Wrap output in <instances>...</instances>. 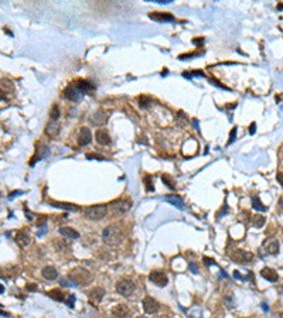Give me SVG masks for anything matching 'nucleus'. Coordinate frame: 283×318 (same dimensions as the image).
<instances>
[{
  "instance_id": "obj_25",
  "label": "nucleus",
  "mask_w": 283,
  "mask_h": 318,
  "mask_svg": "<svg viewBox=\"0 0 283 318\" xmlns=\"http://www.w3.org/2000/svg\"><path fill=\"white\" fill-rule=\"evenodd\" d=\"M47 295H48V297H51L52 300H55V301H65V294L60 290V288H54V290L48 291Z\"/></svg>"
},
{
  "instance_id": "obj_38",
  "label": "nucleus",
  "mask_w": 283,
  "mask_h": 318,
  "mask_svg": "<svg viewBox=\"0 0 283 318\" xmlns=\"http://www.w3.org/2000/svg\"><path fill=\"white\" fill-rule=\"evenodd\" d=\"M38 228H40V231H38L37 236H38V238H42V236H44V235H46V233H47V231H48V228H47V225L38 226Z\"/></svg>"
},
{
  "instance_id": "obj_37",
  "label": "nucleus",
  "mask_w": 283,
  "mask_h": 318,
  "mask_svg": "<svg viewBox=\"0 0 283 318\" xmlns=\"http://www.w3.org/2000/svg\"><path fill=\"white\" fill-rule=\"evenodd\" d=\"M200 54L198 52H193V54H184V55H180L178 58H180L181 61H184V60H190V58H193V57H198Z\"/></svg>"
},
{
  "instance_id": "obj_13",
  "label": "nucleus",
  "mask_w": 283,
  "mask_h": 318,
  "mask_svg": "<svg viewBox=\"0 0 283 318\" xmlns=\"http://www.w3.org/2000/svg\"><path fill=\"white\" fill-rule=\"evenodd\" d=\"M103 295H105V290H103L102 287H95V288H92V290L89 291L88 297L92 304H99L102 301Z\"/></svg>"
},
{
  "instance_id": "obj_42",
  "label": "nucleus",
  "mask_w": 283,
  "mask_h": 318,
  "mask_svg": "<svg viewBox=\"0 0 283 318\" xmlns=\"http://www.w3.org/2000/svg\"><path fill=\"white\" fill-rule=\"evenodd\" d=\"M204 264H205V266H214L215 262H214V259L207 257V256H205V257H204Z\"/></svg>"
},
{
  "instance_id": "obj_17",
  "label": "nucleus",
  "mask_w": 283,
  "mask_h": 318,
  "mask_svg": "<svg viewBox=\"0 0 283 318\" xmlns=\"http://www.w3.org/2000/svg\"><path fill=\"white\" fill-rule=\"evenodd\" d=\"M41 276L46 279V280H55L58 277V272L54 266H46V267L41 270Z\"/></svg>"
},
{
  "instance_id": "obj_12",
  "label": "nucleus",
  "mask_w": 283,
  "mask_h": 318,
  "mask_svg": "<svg viewBox=\"0 0 283 318\" xmlns=\"http://www.w3.org/2000/svg\"><path fill=\"white\" fill-rule=\"evenodd\" d=\"M91 140H92L91 130L88 127H82V129L79 130V134H78V144L81 147H84V146L91 143Z\"/></svg>"
},
{
  "instance_id": "obj_53",
  "label": "nucleus",
  "mask_w": 283,
  "mask_h": 318,
  "mask_svg": "<svg viewBox=\"0 0 283 318\" xmlns=\"http://www.w3.org/2000/svg\"><path fill=\"white\" fill-rule=\"evenodd\" d=\"M219 273H221L219 276H222L224 279H228V274H227V273H225V270H222V269H221V272H219Z\"/></svg>"
},
{
  "instance_id": "obj_49",
  "label": "nucleus",
  "mask_w": 283,
  "mask_h": 318,
  "mask_svg": "<svg viewBox=\"0 0 283 318\" xmlns=\"http://www.w3.org/2000/svg\"><path fill=\"white\" fill-rule=\"evenodd\" d=\"M256 132V123H252L251 125V127H249V133L251 134H253Z\"/></svg>"
},
{
  "instance_id": "obj_40",
  "label": "nucleus",
  "mask_w": 283,
  "mask_h": 318,
  "mask_svg": "<svg viewBox=\"0 0 283 318\" xmlns=\"http://www.w3.org/2000/svg\"><path fill=\"white\" fill-rule=\"evenodd\" d=\"M86 158H89V160H99V161H102V160H105L103 157L98 156V154H86Z\"/></svg>"
},
{
  "instance_id": "obj_28",
  "label": "nucleus",
  "mask_w": 283,
  "mask_h": 318,
  "mask_svg": "<svg viewBox=\"0 0 283 318\" xmlns=\"http://www.w3.org/2000/svg\"><path fill=\"white\" fill-rule=\"evenodd\" d=\"M153 103V101H152V98H149V96H140L139 98V106L142 108V109H147L149 106Z\"/></svg>"
},
{
  "instance_id": "obj_8",
  "label": "nucleus",
  "mask_w": 283,
  "mask_h": 318,
  "mask_svg": "<svg viewBox=\"0 0 283 318\" xmlns=\"http://www.w3.org/2000/svg\"><path fill=\"white\" fill-rule=\"evenodd\" d=\"M149 279H150V281H153L154 284L159 286V287L167 286V283H168L167 274L164 272H152L150 273V276H149Z\"/></svg>"
},
{
  "instance_id": "obj_31",
  "label": "nucleus",
  "mask_w": 283,
  "mask_h": 318,
  "mask_svg": "<svg viewBox=\"0 0 283 318\" xmlns=\"http://www.w3.org/2000/svg\"><path fill=\"white\" fill-rule=\"evenodd\" d=\"M252 223L255 225V228H262L265 223V217H260V215H255L252 218Z\"/></svg>"
},
{
  "instance_id": "obj_58",
  "label": "nucleus",
  "mask_w": 283,
  "mask_h": 318,
  "mask_svg": "<svg viewBox=\"0 0 283 318\" xmlns=\"http://www.w3.org/2000/svg\"><path fill=\"white\" fill-rule=\"evenodd\" d=\"M0 315H3V317H9V314L5 313V311H0Z\"/></svg>"
},
{
  "instance_id": "obj_32",
  "label": "nucleus",
  "mask_w": 283,
  "mask_h": 318,
  "mask_svg": "<svg viewBox=\"0 0 283 318\" xmlns=\"http://www.w3.org/2000/svg\"><path fill=\"white\" fill-rule=\"evenodd\" d=\"M144 187H146V191H147V192L154 191V185H153V182H152V177H150V175H146V177H144Z\"/></svg>"
},
{
  "instance_id": "obj_3",
  "label": "nucleus",
  "mask_w": 283,
  "mask_h": 318,
  "mask_svg": "<svg viewBox=\"0 0 283 318\" xmlns=\"http://www.w3.org/2000/svg\"><path fill=\"white\" fill-rule=\"evenodd\" d=\"M71 279V280L74 281L75 284L78 286V284H86V283H89V281L92 280V276H91V273L88 272V270H85V269L82 267H75L72 269L70 272V276H68Z\"/></svg>"
},
{
  "instance_id": "obj_21",
  "label": "nucleus",
  "mask_w": 283,
  "mask_h": 318,
  "mask_svg": "<svg viewBox=\"0 0 283 318\" xmlns=\"http://www.w3.org/2000/svg\"><path fill=\"white\" fill-rule=\"evenodd\" d=\"M149 17L152 20H156V21H173L174 17L168 13H162V11H156V13H150Z\"/></svg>"
},
{
  "instance_id": "obj_24",
  "label": "nucleus",
  "mask_w": 283,
  "mask_h": 318,
  "mask_svg": "<svg viewBox=\"0 0 283 318\" xmlns=\"http://www.w3.org/2000/svg\"><path fill=\"white\" fill-rule=\"evenodd\" d=\"M50 205L55 208H60V209H65V211H78V207L74 205V204H68V202H58V201H50Z\"/></svg>"
},
{
  "instance_id": "obj_35",
  "label": "nucleus",
  "mask_w": 283,
  "mask_h": 318,
  "mask_svg": "<svg viewBox=\"0 0 283 318\" xmlns=\"http://www.w3.org/2000/svg\"><path fill=\"white\" fill-rule=\"evenodd\" d=\"M235 139H237V127H234L231 132V134H229V140H228V146L231 143H234L235 142Z\"/></svg>"
},
{
  "instance_id": "obj_22",
  "label": "nucleus",
  "mask_w": 283,
  "mask_h": 318,
  "mask_svg": "<svg viewBox=\"0 0 283 318\" xmlns=\"http://www.w3.org/2000/svg\"><path fill=\"white\" fill-rule=\"evenodd\" d=\"M58 133H60V125L57 122H52L51 120L46 126V134L50 136V137H55V136H58Z\"/></svg>"
},
{
  "instance_id": "obj_9",
  "label": "nucleus",
  "mask_w": 283,
  "mask_h": 318,
  "mask_svg": "<svg viewBox=\"0 0 283 318\" xmlns=\"http://www.w3.org/2000/svg\"><path fill=\"white\" fill-rule=\"evenodd\" d=\"M14 240H16V243L19 245V246L26 248V246L30 245L31 238H30V233H28L27 229H20V231L16 233V236H14Z\"/></svg>"
},
{
  "instance_id": "obj_29",
  "label": "nucleus",
  "mask_w": 283,
  "mask_h": 318,
  "mask_svg": "<svg viewBox=\"0 0 283 318\" xmlns=\"http://www.w3.org/2000/svg\"><path fill=\"white\" fill-rule=\"evenodd\" d=\"M162 181H163V184H166L170 189H174V188H176V184H174V181H173V178L168 174H163L162 175Z\"/></svg>"
},
{
  "instance_id": "obj_7",
  "label": "nucleus",
  "mask_w": 283,
  "mask_h": 318,
  "mask_svg": "<svg viewBox=\"0 0 283 318\" xmlns=\"http://www.w3.org/2000/svg\"><path fill=\"white\" fill-rule=\"evenodd\" d=\"M143 310L146 314H156L160 310V304L152 297H144L143 298Z\"/></svg>"
},
{
  "instance_id": "obj_26",
  "label": "nucleus",
  "mask_w": 283,
  "mask_h": 318,
  "mask_svg": "<svg viewBox=\"0 0 283 318\" xmlns=\"http://www.w3.org/2000/svg\"><path fill=\"white\" fill-rule=\"evenodd\" d=\"M54 246L58 252H62V250H68L70 249V243L65 239H55L54 240Z\"/></svg>"
},
{
  "instance_id": "obj_15",
  "label": "nucleus",
  "mask_w": 283,
  "mask_h": 318,
  "mask_svg": "<svg viewBox=\"0 0 283 318\" xmlns=\"http://www.w3.org/2000/svg\"><path fill=\"white\" fill-rule=\"evenodd\" d=\"M77 86H78V89L82 92V95H85V93H91L95 89V85H93L92 82H89V81H85V79H78L77 81Z\"/></svg>"
},
{
  "instance_id": "obj_10",
  "label": "nucleus",
  "mask_w": 283,
  "mask_h": 318,
  "mask_svg": "<svg viewBox=\"0 0 283 318\" xmlns=\"http://www.w3.org/2000/svg\"><path fill=\"white\" fill-rule=\"evenodd\" d=\"M132 207V204L129 201H125V199H121V201H115V202L111 204V209L115 214H125Z\"/></svg>"
},
{
  "instance_id": "obj_5",
  "label": "nucleus",
  "mask_w": 283,
  "mask_h": 318,
  "mask_svg": "<svg viewBox=\"0 0 283 318\" xmlns=\"http://www.w3.org/2000/svg\"><path fill=\"white\" fill-rule=\"evenodd\" d=\"M62 93H64L65 99L72 101V102H79V101H81V98L84 96L82 92L78 89L77 83H71V85H68V86L64 89V92H62Z\"/></svg>"
},
{
  "instance_id": "obj_44",
  "label": "nucleus",
  "mask_w": 283,
  "mask_h": 318,
  "mask_svg": "<svg viewBox=\"0 0 283 318\" xmlns=\"http://www.w3.org/2000/svg\"><path fill=\"white\" fill-rule=\"evenodd\" d=\"M234 277H235L237 280H242V281H245V276H241V274H239V272H238V270H235V272H234Z\"/></svg>"
},
{
  "instance_id": "obj_4",
  "label": "nucleus",
  "mask_w": 283,
  "mask_h": 318,
  "mask_svg": "<svg viewBox=\"0 0 283 318\" xmlns=\"http://www.w3.org/2000/svg\"><path fill=\"white\" fill-rule=\"evenodd\" d=\"M116 291L123 297H130L135 293V283L129 279H122L116 283Z\"/></svg>"
},
{
  "instance_id": "obj_59",
  "label": "nucleus",
  "mask_w": 283,
  "mask_h": 318,
  "mask_svg": "<svg viewBox=\"0 0 283 318\" xmlns=\"http://www.w3.org/2000/svg\"><path fill=\"white\" fill-rule=\"evenodd\" d=\"M278 10H283V5H279L278 6Z\"/></svg>"
},
{
  "instance_id": "obj_52",
  "label": "nucleus",
  "mask_w": 283,
  "mask_h": 318,
  "mask_svg": "<svg viewBox=\"0 0 283 318\" xmlns=\"http://www.w3.org/2000/svg\"><path fill=\"white\" fill-rule=\"evenodd\" d=\"M26 215H27V217H26V218H27L28 221H33V218H34V217H33V214H31V212H28L27 209H26Z\"/></svg>"
},
{
  "instance_id": "obj_11",
  "label": "nucleus",
  "mask_w": 283,
  "mask_h": 318,
  "mask_svg": "<svg viewBox=\"0 0 283 318\" xmlns=\"http://www.w3.org/2000/svg\"><path fill=\"white\" fill-rule=\"evenodd\" d=\"M262 250L266 254H276L279 252V242L276 239H266L262 245Z\"/></svg>"
},
{
  "instance_id": "obj_14",
  "label": "nucleus",
  "mask_w": 283,
  "mask_h": 318,
  "mask_svg": "<svg viewBox=\"0 0 283 318\" xmlns=\"http://www.w3.org/2000/svg\"><path fill=\"white\" fill-rule=\"evenodd\" d=\"M95 137H96V142L101 144V146H108V144H111V136H109V133H108L106 129L96 130Z\"/></svg>"
},
{
  "instance_id": "obj_45",
  "label": "nucleus",
  "mask_w": 283,
  "mask_h": 318,
  "mask_svg": "<svg viewBox=\"0 0 283 318\" xmlns=\"http://www.w3.org/2000/svg\"><path fill=\"white\" fill-rule=\"evenodd\" d=\"M276 180H278V182L283 187V173H278V174H276Z\"/></svg>"
},
{
  "instance_id": "obj_47",
  "label": "nucleus",
  "mask_w": 283,
  "mask_h": 318,
  "mask_svg": "<svg viewBox=\"0 0 283 318\" xmlns=\"http://www.w3.org/2000/svg\"><path fill=\"white\" fill-rule=\"evenodd\" d=\"M191 75H194V76H203V78L205 76V74L203 72V71H194V72H193Z\"/></svg>"
},
{
  "instance_id": "obj_16",
  "label": "nucleus",
  "mask_w": 283,
  "mask_h": 318,
  "mask_svg": "<svg viewBox=\"0 0 283 318\" xmlns=\"http://www.w3.org/2000/svg\"><path fill=\"white\" fill-rule=\"evenodd\" d=\"M58 232L67 239H78L79 238V232L75 231L74 228H70V226H62L58 229Z\"/></svg>"
},
{
  "instance_id": "obj_34",
  "label": "nucleus",
  "mask_w": 283,
  "mask_h": 318,
  "mask_svg": "<svg viewBox=\"0 0 283 318\" xmlns=\"http://www.w3.org/2000/svg\"><path fill=\"white\" fill-rule=\"evenodd\" d=\"M225 303H227L228 308H235V300H234L232 295H227L225 297Z\"/></svg>"
},
{
  "instance_id": "obj_55",
  "label": "nucleus",
  "mask_w": 283,
  "mask_h": 318,
  "mask_svg": "<svg viewBox=\"0 0 283 318\" xmlns=\"http://www.w3.org/2000/svg\"><path fill=\"white\" fill-rule=\"evenodd\" d=\"M262 310H263V311H269V307H268V304H262Z\"/></svg>"
},
{
  "instance_id": "obj_30",
  "label": "nucleus",
  "mask_w": 283,
  "mask_h": 318,
  "mask_svg": "<svg viewBox=\"0 0 283 318\" xmlns=\"http://www.w3.org/2000/svg\"><path fill=\"white\" fill-rule=\"evenodd\" d=\"M60 108H58V105H54L52 106L51 112H50V117H51L52 122H57L58 120V117H60Z\"/></svg>"
},
{
  "instance_id": "obj_2",
  "label": "nucleus",
  "mask_w": 283,
  "mask_h": 318,
  "mask_svg": "<svg viewBox=\"0 0 283 318\" xmlns=\"http://www.w3.org/2000/svg\"><path fill=\"white\" fill-rule=\"evenodd\" d=\"M108 212H109V208L106 205H92L84 211V217L91 221H101L108 215Z\"/></svg>"
},
{
  "instance_id": "obj_39",
  "label": "nucleus",
  "mask_w": 283,
  "mask_h": 318,
  "mask_svg": "<svg viewBox=\"0 0 283 318\" xmlns=\"http://www.w3.org/2000/svg\"><path fill=\"white\" fill-rule=\"evenodd\" d=\"M67 304H68V307H70V308H74V304H75V295H72V294L68 295Z\"/></svg>"
},
{
  "instance_id": "obj_1",
  "label": "nucleus",
  "mask_w": 283,
  "mask_h": 318,
  "mask_svg": "<svg viewBox=\"0 0 283 318\" xmlns=\"http://www.w3.org/2000/svg\"><path fill=\"white\" fill-rule=\"evenodd\" d=\"M102 239L106 245L116 246L123 239V232L119 228V225H109L102 231Z\"/></svg>"
},
{
  "instance_id": "obj_48",
  "label": "nucleus",
  "mask_w": 283,
  "mask_h": 318,
  "mask_svg": "<svg viewBox=\"0 0 283 318\" xmlns=\"http://www.w3.org/2000/svg\"><path fill=\"white\" fill-rule=\"evenodd\" d=\"M156 3H159V5H168V3H171V0H154Z\"/></svg>"
},
{
  "instance_id": "obj_23",
  "label": "nucleus",
  "mask_w": 283,
  "mask_h": 318,
  "mask_svg": "<svg viewBox=\"0 0 283 318\" xmlns=\"http://www.w3.org/2000/svg\"><path fill=\"white\" fill-rule=\"evenodd\" d=\"M48 153H50L48 147H47V146H44V144H41V146L37 148V153H36V156L33 157L31 166H34V164H36V161H38V160H41V158L47 157V156H48Z\"/></svg>"
},
{
  "instance_id": "obj_6",
  "label": "nucleus",
  "mask_w": 283,
  "mask_h": 318,
  "mask_svg": "<svg viewBox=\"0 0 283 318\" xmlns=\"http://www.w3.org/2000/svg\"><path fill=\"white\" fill-rule=\"evenodd\" d=\"M229 256L235 263H251L252 259H253V254L251 252L242 249H235Z\"/></svg>"
},
{
  "instance_id": "obj_19",
  "label": "nucleus",
  "mask_w": 283,
  "mask_h": 318,
  "mask_svg": "<svg viewBox=\"0 0 283 318\" xmlns=\"http://www.w3.org/2000/svg\"><path fill=\"white\" fill-rule=\"evenodd\" d=\"M260 276L263 277L265 280L270 281V283H275V281H278V273L275 272L273 269L270 267H265L260 270Z\"/></svg>"
},
{
  "instance_id": "obj_36",
  "label": "nucleus",
  "mask_w": 283,
  "mask_h": 318,
  "mask_svg": "<svg viewBox=\"0 0 283 318\" xmlns=\"http://www.w3.org/2000/svg\"><path fill=\"white\" fill-rule=\"evenodd\" d=\"M188 269H190L191 273H194V274H198V266H197L194 262H190V263H188Z\"/></svg>"
},
{
  "instance_id": "obj_41",
  "label": "nucleus",
  "mask_w": 283,
  "mask_h": 318,
  "mask_svg": "<svg viewBox=\"0 0 283 318\" xmlns=\"http://www.w3.org/2000/svg\"><path fill=\"white\" fill-rule=\"evenodd\" d=\"M209 82L212 83V85H215V86H218V88H221V89H225V91H229V88H227V86H224L222 83H219V82H217L215 79H209Z\"/></svg>"
},
{
  "instance_id": "obj_54",
  "label": "nucleus",
  "mask_w": 283,
  "mask_h": 318,
  "mask_svg": "<svg viewBox=\"0 0 283 318\" xmlns=\"http://www.w3.org/2000/svg\"><path fill=\"white\" fill-rule=\"evenodd\" d=\"M183 76H184V78H187V79H191V76H193V75H191L190 72H184V74H183Z\"/></svg>"
},
{
  "instance_id": "obj_56",
  "label": "nucleus",
  "mask_w": 283,
  "mask_h": 318,
  "mask_svg": "<svg viewBox=\"0 0 283 318\" xmlns=\"http://www.w3.org/2000/svg\"><path fill=\"white\" fill-rule=\"evenodd\" d=\"M193 125H194L195 129H198V122H197V119H193Z\"/></svg>"
},
{
  "instance_id": "obj_50",
  "label": "nucleus",
  "mask_w": 283,
  "mask_h": 318,
  "mask_svg": "<svg viewBox=\"0 0 283 318\" xmlns=\"http://www.w3.org/2000/svg\"><path fill=\"white\" fill-rule=\"evenodd\" d=\"M227 209H228L227 205H224L222 211H219V212H218V218H219V217H224V215H225V212H227Z\"/></svg>"
},
{
  "instance_id": "obj_18",
  "label": "nucleus",
  "mask_w": 283,
  "mask_h": 318,
  "mask_svg": "<svg viewBox=\"0 0 283 318\" xmlns=\"http://www.w3.org/2000/svg\"><path fill=\"white\" fill-rule=\"evenodd\" d=\"M112 314H113L115 317H118V318H127V317H129V314H130V311H129V308H127L126 305L118 304V305H115V308L112 310Z\"/></svg>"
},
{
  "instance_id": "obj_57",
  "label": "nucleus",
  "mask_w": 283,
  "mask_h": 318,
  "mask_svg": "<svg viewBox=\"0 0 283 318\" xmlns=\"http://www.w3.org/2000/svg\"><path fill=\"white\" fill-rule=\"evenodd\" d=\"M139 143H143V144H147V140H146V139H139Z\"/></svg>"
},
{
  "instance_id": "obj_20",
  "label": "nucleus",
  "mask_w": 283,
  "mask_h": 318,
  "mask_svg": "<svg viewBox=\"0 0 283 318\" xmlns=\"http://www.w3.org/2000/svg\"><path fill=\"white\" fill-rule=\"evenodd\" d=\"M164 201H167L168 204H171L173 207L178 208V209H184V202H183V199L180 198V197H177L176 194H171V195H167V197H164Z\"/></svg>"
},
{
  "instance_id": "obj_46",
  "label": "nucleus",
  "mask_w": 283,
  "mask_h": 318,
  "mask_svg": "<svg viewBox=\"0 0 283 318\" xmlns=\"http://www.w3.org/2000/svg\"><path fill=\"white\" fill-rule=\"evenodd\" d=\"M26 288H27L28 291H37V286H36V284H33V283L27 284V286H26Z\"/></svg>"
},
{
  "instance_id": "obj_33",
  "label": "nucleus",
  "mask_w": 283,
  "mask_h": 318,
  "mask_svg": "<svg viewBox=\"0 0 283 318\" xmlns=\"http://www.w3.org/2000/svg\"><path fill=\"white\" fill-rule=\"evenodd\" d=\"M60 284H61L62 287H72V286H77V284H75L74 281L71 280L70 277H62V279L60 280Z\"/></svg>"
},
{
  "instance_id": "obj_51",
  "label": "nucleus",
  "mask_w": 283,
  "mask_h": 318,
  "mask_svg": "<svg viewBox=\"0 0 283 318\" xmlns=\"http://www.w3.org/2000/svg\"><path fill=\"white\" fill-rule=\"evenodd\" d=\"M6 96H7V95H6V92L3 91V89H0V101H5Z\"/></svg>"
},
{
  "instance_id": "obj_43",
  "label": "nucleus",
  "mask_w": 283,
  "mask_h": 318,
  "mask_svg": "<svg viewBox=\"0 0 283 318\" xmlns=\"http://www.w3.org/2000/svg\"><path fill=\"white\" fill-rule=\"evenodd\" d=\"M23 194V191H20V189H17V191H13V192L9 195V199H13L14 197H19V195H21Z\"/></svg>"
},
{
  "instance_id": "obj_27",
  "label": "nucleus",
  "mask_w": 283,
  "mask_h": 318,
  "mask_svg": "<svg viewBox=\"0 0 283 318\" xmlns=\"http://www.w3.org/2000/svg\"><path fill=\"white\" fill-rule=\"evenodd\" d=\"M252 207H253V209H256V211H259V212H265L268 209L263 204L260 202L259 197H252Z\"/></svg>"
}]
</instances>
